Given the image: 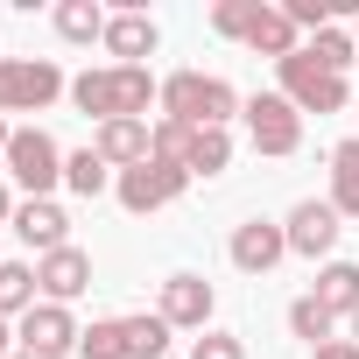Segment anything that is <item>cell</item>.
Masks as SVG:
<instances>
[{
  "instance_id": "obj_1",
  "label": "cell",
  "mask_w": 359,
  "mask_h": 359,
  "mask_svg": "<svg viewBox=\"0 0 359 359\" xmlns=\"http://www.w3.org/2000/svg\"><path fill=\"white\" fill-rule=\"evenodd\" d=\"M71 106L85 120H148V106H162V85L148 78V64H106V71H78L71 78Z\"/></svg>"
},
{
  "instance_id": "obj_2",
  "label": "cell",
  "mask_w": 359,
  "mask_h": 359,
  "mask_svg": "<svg viewBox=\"0 0 359 359\" xmlns=\"http://www.w3.org/2000/svg\"><path fill=\"white\" fill-rule=\"evenodd\" d=\"M162 113L184 127H226L240 113V92L226 78H205V71H176V78H162Z\"/></svg>"
},
{
  "instance_id": "obj_3",
  "label": "cell",
  "mask_w": 359,
  "mask_h": 359,
  "mask_svg": "<svg viewBox=\"0 0 359 359\" xmlns=\"http://www.w3.org/2000/svg\"><path fill=\"white\" fill-rule=\"evenodd\" d=\"M113 191H120V205L134 212V219H148V212H162V205H176V198H184L191 191V169L184 162H134V169H120L113 176Z\"/></svg>"
},
{
  "instance_id": "obj_4",
  "label": "cell",
  "mask_w": 359,
  "mask_h": 359,
  "mask_svg": "<svg viewBox=\"0 0 359 359\" xmlns=\"http://www.w3.org/2000/svg\"><path fill=\"white\" fill-rule=\"evenodd\" d=\"M64 85V71L50 57H0V113H43Z\"/></svg>"
},
{
  "instance_id": "obj_5",
  "label": "cell",
  "mask_w": 359,
  "mask_h": 359,
  "mask_svg": "<svg viewBox=\"0 0 359 359\" xmlns=\"http://www.w3.org/2000/svg\"><path fill=\"white\" fill-rule=\"evenodd\" d=\"M275 78H282V99H289L296 113H338V106H345V78H338V71H324L310 50L282 57V64H275Z\"/></svg>"
},
{
  "instance_id": "obj_6",
  "label": "cell",
  "mask_w": 359,
  "mask_h": 359,
  "mask_svg": "<svg viewBox=\"0 0 359 359\" xmlns=\"http://www.w3.org/2000/svg\"><path fill=\"white\" fill-rule=\"evenodd\" d=\"M8 176H15L29 198H50V191L64 184V148H57L43 127H15V141H8Z\"/></svg>"
},
{
  "instance_id": "obj_7",
  "label": "cell",
  "mask_w": 359,
  "mask_h": 359,
  "mask_svg": "<svg viewBox=\"0 0 359 359\" xmlns=\"http://www.w3.org/2000/svg\"><path fill=\"white\" fill-rule=\"evenodd\" d=\"M240 113H247V141H254V155H296V148H303V113H296L282 92H254Z\"/></svg>"
},
{
  "instance_id": "obj_8",
  "label": "cell",
  "mask_w": 359,
  "mask_h": 359,
  "mask_svg": "<svg viewBox=\"0 0 359 359\" xmlns=\"http://www.w3.org/2000/svg\"><path fill=\"white\" fill-rule=\"evenodd\" d=\"M15 338H22V352L29 359H64V352H78V317L64 310V303H36L22 324H15Z\"/></svg>"
},
{
  "instance_id": "obj_9",
  "label": "cell",
  "mask_w": 359,
  "mask_h": 359,
  "mask_svg": "<svg viewBox=\"0 0 359 359\" xmlns=\"http://www.w3.org/2000/svg\"><path fill=\"white\" fill-rule=\"evenodd\" d=\"M282 233H289V254H303V261H317V254H331L338 247V233H345V219L331 212V198H303L289 219H282Z\"/></svg>"
},
{
  "instance_id": "obj_10",
  "label": "cell",
  "mask_w": 359,
  "mask_h": 359,
  "mask_svg": "<svg viewBox=\"0 0 359 359\" xmlns=\"http://www.w3.org/2000/svg\"><path fill=\"white\" fill-rule=\"evenodd\" d=\"M155 310L169 317V331H205V324H212V310H219V296H212V282H205V275H169Z\"/></svg>"
},
{
  "instance_id": "obj_11",
  "label": "cell",
  "mask_w": 359,
  "mask_h": 359,
  "mask_svg": "<svg viewBox=\"0 0 359 359\" xmlns=\"http://www.w3.org/2000/svg\"><path fill=\"white\" fill-rule=\"evenodd\" d=\"M36 282H43V303H78L85 289H92V254L85 247H57V254H43L36 261Z\"/></svg>"
},
{
  "instance_id": "obj_12",
  "label": "cell",
  "mask_w": 359,
  "mask_h": 359,
  "mask_svg": "<svg viewBox=\"0 0 359 359\" xmlns=\"http://www.w3.org/2000/svg\"><path fill=\"white\" fill-rule=\"evenodd\" d=\"M15 233L36 254H57V247H71V212L57 198H29V205H15Z\"/></svg>"
},
{
  "instance_id": "obj_13",
  "label": "cell",
  "mask_w": 359,
  "mask_h": 359,
  "mask_svg": "<svg viewBox=\"0 0 359 359\" xmlns=\"http://www.w3.org/2000/svg\"><path fill=\"white\" fill-rule=\"evenodd\" d=\"M226 254H233V268H240V275H268V268L289 254V233H282V226H268V219H247V226L233 233V247H226Z\"/></svg>"
},
{
  "instance_id": "obj_14",
  "label": "cell",
  "mask_w": 359,
  "mask_h": 359,
  "mask_svg": "<svg viewBox=\"0 0 359 359\" xmlns=\"http://www.w3.org/2000/svg\"><path fill=\"white\" fill-rule=\"evenodd\" d=\"M155 43H162V29H155L141 8H127V15L106 22V57H113V64H141V57H155Z\"/></svg>"
},
{
  "instance_id": "obj_15",
  "label": "cell",
  "mask_w": 359,
  "mask_h": 359,
  "mask_svg": "<svg viewBox=\"0 0 359 359\" xmlns=\"http://www.w3.org/2000/svg\"><path fill=\"white\" fill-rule=\"evenodd\" d=\"M92 155H99L106 169H134V162H148V120H106V127L92 134Z\"/></svg>"
},
{
  "instance_id": "obj_16",
  "label": "cell",
  "mask_w": 359,
  "mask_h": 359,
  "mask_svg": "<svg viewBox=\"0 0 359 359\" xmlns=\"http://www.w3.org/2000/svg\"><path fill=\"white\" fill-rule=\"evenodd\" d=\"M247 50L282 64V57H296V50H303V29H296L282 8H275V0H268V8H261V22H254V36H247Z\"/></svg>"
},
{
  "instance_id": "obj_17",
  "label": "cell",
  "mask_w": 359,
  "mask_h": 359,
  "mask_svg": "<svg viewBox=\"0 0 359 359\" xmlns=\"http://www.w3.org/2000/svg\"><path fill=\"white\" fill-rule=\"evenodd\" d=\"M331 317H359V261H324L317 289H310Z\"/></svg>"
},
{
  "instance_id": "obj_18",
  "label": "cell",
  "mask_w": 359,
  "mask_h": 359,
  "mask_svg": "<svg viewBox=\"0 0 359 359\" xmlns=\"http://www.w3.org/2000/svg\"><path fill=\"white\" fill-rule=\"evenodd\" d=\"M36 303H43L36 268H29V261H0V317H15V324H22Z\"/></svg>"
},
{
  "instance_id": "obj_19",
  "label": "cell",
  "mask_w": 359,
  "mask_h": 359,
  "mask_svg": "<svg viewBox=\"0 0 359 359\" xmlns=\"http://www.w3.org/2000/svg\"><path fill=\"white\" fill-rule=\"evenodd\" d=\"M331 212L338 219H359V141H338L331 148Z\"/></svg>"
},
{
  "instance_id": "obj_20",
  "label": "cell",
  "mask_w": 359,
  "mask_h": 359,
  "mask_svg": "<svg viewBox=\"0 0 359 359\" xmlns=\"http://www.w3.org/2000/svg\"><path fill=\"white\" fill-rule=\"evenodd\" d=\"M106 8H99V0H64V8H57V36L64 43H106Z\"/></svg>"
},
{
  "instance_id": "obj_21",
  "label": "cell",
  "mask_w": 359,
  "mask_h": 359,
  "mask_svg": "<svg viewBox=\"0 0 359 359\" xmlns=\"http://www.w3.org/2000/svg\"><path fill=\"white\" fill-rule=\"evenodd\" d=\"M120 324H127V359H169V317L162 310H141Z\"/></svg>"
},
{
  "instance_id": "obj_22",
  "label": "cell",
  "mask_w": 359,
  "mask_h": 359,
  "mask_svg": "<svg viewBox=\"0 0 359 359\" xmlns=\"http://www.w3.org/2000/svg\"><path fill=\"white\" fill-rule=\"evenodd\" d=\"M226 162H233V134H226V127H198V134H191L184 169H191V176H219Z\"/></svg>"
},
{
  "instance_id": "obj_23",
  "label": "cell",
  "mask_w": 359,
  "mask_h": 359,
  "mask_svg": "<svg viewBox=\"0 0 359 359\" xmlns=\"http://www.w3.org/2000/svg\"><path fill=\"white\" fill-rule=\"evenodd\" d=\"M289 331L317 352V345H331V338H338V317H331L317 296H296V303H289Z\"/></svg>"
},
{
  "instance_id": "obj_24",
  "label": "cell",
  "mask_w": 359,
  "mask_h": 359,
  "mask_svg": "<svg viewBox=\"0 0 359 359\" xmlns=\"http://www.w3.org/2000/svg\"><path fill=\"white\" fill-rule=\"evenodd\" d=\"M113 184V169L92 155V148H78V155H64V191H78V198H99Z\"/></svg>"
},
{
  "instance_id": "obj_25",
  "label": "cell",
  "mask_w": 359,
  "mask_h": 359,
  "mask_svg": "<svg viewBox=\"0 0 359 359\" xmlns=\"http://www.w3.org/2000/svg\"><path fill=\"white\" fill-rule=\"evenodd\" d=\"M78 352H85V359H127V324H120V317H99V324H85Z\"/></svg>"
},
{
  "instance_id": "obj_26",
  "label": "cell",
  "mask_w": 359,
  "mask_h": 359,
  "mask_svg": "<svg viewBox=\"0 0 359 359\" xmlns=\"http://www.w3.org/2000/svg\"><path fill=\"white\" fill-rule=\"evenodd\" d=\"M261 8H268V0H219V8H212V29L233 36V43H247L254 22H261Z\"/></svg>"
},
{
  "instance_id": "obj_27",
  "label": "cell",
  "mask_w": 359,
  "mask_h": 359,
  "mask_svg": "<svg viewBox=\"0 0 359 359\" xmlns=\"http://www.w3.org/2000/svg\"><path fill=\"white\" fill-rule=\"evenodd\" d=\"M191 134H198V127H184V120L162 113V120L148 127V155H155V162H184V155H191Z\"/></svg>"
},
{
  "instance_id": "obj_28",
  "label": "cell",
  "mask_w": 359,
  "mask_h": 359,
  "mask_svg": "<svg viewBox=\"0 0 359 359\" xmlns=\"http://www.w3.org/2000/svg\"><path fill=\"white\" fill-rule=\"evenodd\" d=\"M303 50H310V57H317V64H324V71H338V78H345V64H352V57H359V43H352V36H345V29H317V36H310V43H303Z\"/></svg>"
},
{
  "instance_id": "obj_29",
  "label": "cell",
  "mask_w": 359,
  "mask_h": 359,
  "mask_svg": "<svg viewBox=\"0 0 359 359\" xmlns=\"http://www.w3.org/2000/svg\"><path fill=\"white\" fill-rule=\"evenodd\" d=\"M282 15H289L296 29H310V36H317V29H331V15H338V0H282Z\"/></svg>"
},
{
  "instance_id": "obj_30",
  "label": "cell",
  "mask_w": 359,
  "mask_h": 359,
  "mask_svg": "<svg viewBox=\"0 0 359 359\" xmlns=\"http://www.w3.org/2000/svg\"><path fill=\"white\" fill-rule=\"evenodd\" d=\"M191 359H247V338H233V331H205V338L191 345Z\"/></svg>"
},
{
  "instance_id": "obj_31",
  "label": "cell",
  "mask_w": 359,
  "mask_h": 359,
  "mask_svg": "<svg viewBox=\"0 0 359 359\" xmlns=\"http://www.w3.org/2000/svg\"><path fill=\"white\" fill-rule=\"evenodd\" d=\"M310 359H359V345H352V338H331V345H317Z\"/></svg>"
},
{
  "instance_id": "obj_32",
  "label": "cell",
  "mask_w": 359,
  "mask_h": 359,
  "mask_svg": "<svg viewBox=\"0 0 359 359\" xmlns=\"http://www.w3.org/2000/svg\"><path fill=\"white\" fill-rule=\"evenodd\" d=\"M0 226H15V198H8V184H0Z\"/></svg>"
},
{
  "instance_id": "obj_33",
  "label": "cell",
  "mask_w": 359,
  "mask_h": 359,
  "mask_svg": "<svg viewBox=\"0 0 359 359\" xmlns=\"http://www.w3.org/2000/svg\"><path fill=\"white\" fill-rule=\"evenodd\" d=\"M8 141H15V127H8V113H0V155H8Z\"/></svg>"
},
{
  "instance_id": "obj_34",
  "label": "cell",
  "mask_w": 359,
  "mask_h": 359,
  "mask_svg": "<svg viewBox=\"0 0 359 359\" xmlns=\"http://www.w3.org/2000/svg\"><path fill=\"white\" fill-rule=\"evenodd\" d=\"M8 338H15V331H8V317H0V359H8Z\"/></svg>"
},
{
  "instance_id": "obj_35",
  "label": "cell",
  "mask_w": 359,
  "mask_h": 359,
  "mask_svg": "<svg viewBox=\"0 0 359 359\" xmlns=\"http://www.w3.org/2000/svg\"><path fill=\"white\" fill-rule=\"evenodd\" d=\"M352 345H359V317H352Z\"/></svg>"
},
{
  "instance_id": "obj_36",
  "label": "cell",
  "mask_w": 359,
  "mask_h": 359,
  "mask_svg": "<svg viewBox=\"0 0 359 359\" xmlns=\"http://www.w3.org/2000/svg\"><path fill=\"white\" fill-rule=\"evenodd\" d=\"M8 359H29V352H8Z\"/></svg>"
},
{
  "instance_id": "obj_37",
  "label": "cell",
  "mask_w": 359,
  "mask_h": 359,
  "mask_svg": "<svg viewBox=\"0 0 359 359\" xmlns=\"http://www.w3.org/2000/svg\"><path fill=\"white\" fill-rule=\"evenodd\" d=\"M352 43H359V29H352Z\"/></svg>"
}]
</instances>
